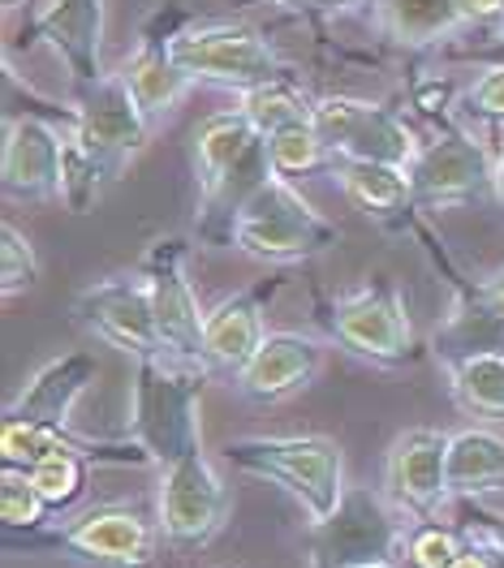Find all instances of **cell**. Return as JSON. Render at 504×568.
Instances as JSON below:
<instances>
[{
	"label": "cell",
	"mask_w": 504,
	"mask_h": 568,
	"mask_svg": "<svg viewBox=\"0 0 504 568\" xmlns=\"http://www.w3.org/2000/svg\"><path fill=\"white\" fill-rule=\"evenodd\" d=\"M31 483L39 487L48 508H70L82 491V483H87V453L78 444H70V448L43 457L39 465H31Z\"/></svg>",
	"instance_id": "30"
},
{
	"label": "cell",
	"mask_w": 504,
	"mask_h": 568,
	"mask_svg": "<svg viewBox=\"0 0 504 568\" xmlns=\"http://www.w3.org/2000/svg\"><path fill=\"white\" fill-rule=\"evenodd\" d=\"M362 4H371V0H306L302 9L315 13V18H345V13H354Z\"/></svg>",
	"instance_id": "38"
},
{
	"label": "cell",
	"mask_w": 504,
	"mask_h": 568,
	"mask_svg": "<svg viewBox=\"0 0 504 568\" xmlns=\"http://www.w3.org/2000/svg\"><path fill=\"white\" fill-rule=\"evenodd\" d=\"M414 108L419 112H427V116H435V121H444V116H453L448 108H457L453 104V87L448 82H423V87H414Z\"/></svg>",
	"instance_id": "35"
},
{
	"label": "cell",
	"mask_w": 504,
	"mask_h": 568,
	"mask_svg": "<svg viewBox=\"0 0 504 568\" xmlns=\"http://www.w3.org/2000/svg\"><path fill=\"white\" fill-rule=\"evenodd\" d=\"M341 242V229L315 212L289 178H268L233 224V246L259 263H302Z\"/></svg>",
	"instance_id": "3"
},
{
	"label": "cell",
	"mask_w": 504,
	"mask_h": 568,
	"mask_svg": "<svg viewBox=\"0 0 504 568\" xmlns=\"http://www.w3.org/2000/svg\"><path fill=\"white\" fill-rule=\"evenodd\" d=\"M311 125L320 130L324 146L332 151V164L336 160H366V164L410 169L423 151L419 134L393 108L371 104L359 95H315Z\"/></svg>",
	"instance_id": "8"
},
{
	"label": "cell",
	"mask_w": 504,
	"mask_h": 568,
	"mask_svg": "<svg viewBox=\"0 0 504 568\" xmlns=\"http://www.w3.org/2000/svg\"><path fill=\"white\" fill-rule=\"evenodd\" d=\"M432 354L444 366H457L466 357L504 354V315L483 297L478 284H470L457 293L453 311L432 332Z\"/></svg>",
	"instance_id": "21"
},
{
	"label": "cell",
	"mask_w": 504,
	"mask_h": 568,
	"mask_svg": "<svg viewBox=\"0 0 504 568\" xmlns=\"http://www.w3.org/2000/svg\"><path fill=\"white\" fill-rule=\"evenodd\" d=\"M73 112H4L0 190L13 203H48L65 190V121Z\"/></svg>",
	"instance_id": "11"
},
{
	"label": "cell",
	"mask_w": 504,
	"mask_h": 568,
	"mask_svg": "<svg viewBox=\"0 0 504 568\" xmlns=\"http://www.w3.org/2000/svg\"><path fill=\"white\" fill-rule=\"evenodd\" d=\"M36 284H39L36 246L13 224H0V293H4V302L31 293Z\"/></svg>",
	"instance_id": "32"
},
{
	"label": "cell",
	"mask_w": 504,
	"mask_h": 568,
	"mask_svg": "<svg viewBox=\"0 0 504 568\" xmlns=\"http://www.w3.org/2000/svg\"><path fill=\"white\" fill-rule=\"evenodd\" d=\"M229 521V491L208 453H185L181 462L160 465V530L178 547L212 542Z\"/></svg>",
	"instance_id": "13"
},
{
	"label": "cell",
	"mask_w": 504,
	"mask_h": 568,
	"mask_svg": "<svg viewBox=\"0 0 504 568\" xmlns=\"http://www.w3.org/2000/svg\"><path fill=\"white\" fill-rule=\"evenodd\" d=\"M100 362L91 354H61L48 366H39L36 375L22 384V392L4 405V418H27L43 426H70L73 405L82 400V392L95 384Z\"/></svg>",
	"instance_id": "20"
},
{
	"label": "cell",
	"mask_w": 504,
	"mask_h": 568,
	"mask_svg": "<svg viewBox=\"0 0 504 568\" xmlns=\"http://www.w3.org/2000/svg\"><path fill=\"white\" fill-rule=\"evenodd\" d=\"M272 4H298V9H302V4H306V0H272Z\"/></svg>",
	"instance_id": "43"
},
{
	"label": "cell",
	"mask_w": 504,
	"mask_h": 568,
	"mask_svg": "<svg viewBox=\"0 0 504 568\" xmlns=\"http://www.w3.org/2000/svg\"><path fill=\"white\" fill-rule=\"evenodd\" d=\"M466 551L462 534L444 526H419L410 534V568H453Z\"/></svg>",
	"instance_id": "33"
},
{
	"label": "cell",
	"mask_w": 504,
	"mask_h": 568,
	"mask_svg": "<svg viewBox=\"0 0 504 568\" xmlns=\"http://www.w3.org/2000/svg\"><path fill=\"white\" fill-rule=\"evenodd\" d=\"M401 547V526L389 499L371 487H345L341 504L324 521H311L306 530V551L315 568H354L396 560Z\"/></svg>",
	"instance_id": "9"
},
{
	"label": "cell",
	"mask_w": 504,
	"mask_h": 568,
	"mask_svg": "<svg viewBox=\"0 0 504 568\" xmlns=\"http://www.w3.org/2000/svg\"><path fill=\"white\" fill-rule=\"evenodd\" d=\"M238 108L251 116V125L268 139V134H276L285 125L311 121L315 95H306L298 78H281V82H268V87H254L246 95H238Z\"/></svg>",
	"instance_id": "27"
},
{
	"label": "cell",
	"mask_w": 504,
	"mask_h": 568,
	"mask_svg": "<svg viewBox=\"0 0 504 568\" xmlns=\"http://www.w3.org/2000/svg\"><path fill=\"white\" fill-rule=\"evenodd\" d=\"M224 457L254 478L285 487L306 508L311 521H324L345 496V457L341 444L327 435H246L229 439Z\"/></svg>",
	"instance_id": "2"
},
{
	"label": "cell",
	"mask_w": 504,
	"mask_h": 568,
	"mask_svg": "<svg viewBox=\"0 0 504 568\" xmlns=\"http://www.w3.org/2000/svg\"><path fill=\"white\" fill-rule=\"evenodd\" d=\"M496 39H501V48H504V18H501V27H496Z\"/></svg>",
	"instance_id": "44"
},
{
	"label": "cell",
	"mask_w": 504,
	"mask_h": 568,
	"mask_svg": "<svg viewBox=\"0 0 504 568\" xmlns=\"http://www.w3.org/2000/svg\"><path fill=\"white\" fill-rule=\"evenodd\" d=\"M332 173L341 181V190L350 194V203H359L375 220H396L414 207V190H410V169L393 164H366V160H336Z\"/></svg>",
	"instance_id": "25"
},
{
	"label": "cell",
	"mask_w": 504,
	"mask_h": 568,
	"mask_svg": "<svg viewBox=\"0 0 504 568\" xmlns=\"http://www.w3.org/2000/svg\"><path fill=\"white\" fill-rule=\"evenodd\" d=\"M453 568H496V565H492V551H483V547L466 542V551L457 556V565Z\"/></svg>",
	"instance_id": "40"
},
{
	"label": "cell",
	"mask_w": 504,
	"mask_h": 568,
	"mask_svg": "<svg viewBox=\"0 0 504 568\" xmlns=\"http://www.w3.org/2000/svg\"><path fill=\"white\" fill-rule=\"evenodd\" d=\"M203 371L181 366L169 354L134 357V400H130V444L143 462L173 465L203 448Z\"/></svg>",
	"instance_id": "1"
},
{
	"label": "cell",
	"mask_w": 504,
	"mask_h": 568,
	"mask_svg": "<svg viewBox=\"0 0 504 568\" xmlns=\"http://www.w3.org/2000/svg\"><path fill=\"white\" fill-rule=\"evenodd\" d=\"M478 288H483V297H487V302L504 315V267L501 272H492L487 281H478Z\"/></svg>",
	"instance_id": "39"
},
{
	"label": "cell",
	"mask_w": 504,
	"mask_h": 568,
	"mask_svg": "<svg viewBox=\"0 0 504 568\" xmlns=\"http://www.w3.org/2000/svg\"><path fill=\"white\" fill-rule=\"evenodd\" d=\"M22 43H48L65 65L73 82L87 87L104 78V0H48L31 22L22 27Z\"/></svg>",
	"instance_id": "15"
},
{
	"label": "cell",
	"mask_w": 504,
	"mask_h": 568,
	"mask_svg": "<svg viewBox=\"0 0 504 568\" xmlns=\"http://www.w3.org/2000/svg\"><path fill=\"white\" fill-rule=\"evenodd\" d=\"M324 371V345L315 336L302 332H268V341L259 345V354L233 375V384L251 400H285L293 392H302L315 375Z\"/></svg>",
	"instance_id": "18"
},
{
	"label": "cell",
	"mask_w": 504,
	"mask_h": 568,
	"mask_svg": "<svg viewBox=\"0 0 504 568\" xmlns=\"http://www.w3.org/2000/svg\"><path fill=\"white\" fill-rule=\"evenodd\" d=\"M173 61L194 82L246 95L254 87L293 78L285 57L246 22H185L173 36Z\"/></svg>",
	"instance_id": "4"
},
{
	"label": "cell",
	"mask_w": 504,
	"mask_h": 568,
	"mask_svg": "<svg viewBox=\"0 0 504 568\" xmlns=\"http://www.w3.org/2000/svg\"><path fill=\"white\" fill-rule=\"evenodd\" d=\"M65 130L104 169V178L121 181V173L134 164V155H143L155 125L139 104V95L130 91L125 73L112 70L87 87H78V104H73Z\"/></svg>",
	"instance_id": "5"
},
{
	"label": "cell",
	"mask_w": 504,
	"mask_h": 568,
	"mask_svg": "<svg viewBox=\"0 0 504 568\" xmlns=\"http://www.w3.org/2000/svg\"><path fill=\"white\" fill-rule=\"evenodd\" d=\"M371 27L393 48L423 52L457 36L466 18L457 0H371Z\"/></svg>",
	"instance_id": "22"
},
{
	"label": "cell",
	"mask_w": 504,
	"mask_h": 568,
	"mask_svg": "<svg viewBox=\"0 0 504 568\" xmlns=\"http://www.w3.org/2000/svg\"><path fill=\"white\" fill-rule=\"evenodd\" d=\"M254 139H259V130H254L251 116H246L242 108H229V112L208 116V121L194 130V142H190V160H194L199 194L216 190L220 178L251 151Z\"/></svg>",
	"instance_id": "23"
},
{
	"label": "cell",
	"mask_w": 504,
	"mask_h": 568,
	"mask_svg": "<svg viewBox=\"0 0 504 568\" xmlns=\"http://www.w3.org/2000/svg\"><path fill=\"white\" fill-rule=\"evenodd\" d=\"M448 371V388L457 396V405L474 414V418H487V423H501L504 418V354H483L466 357L457 366H444Z\"/></svg>",
	"instance_id": "26"
},
{
	"label": "cell",
	"mask_w": 504,
	"mask_h": 568,
	"mask_svg": "<svg viewBox=\"0 0 504 568\" xmlns=\"http://www.w3.org/2000/svg\"><path fill=\"white\" fill-rule=\"evenodd\" d=\"M410 190H414V207L496 199V160L457 116H444L440 134L423 142L419 160L410 164Z\"/></svg>",
	"instance_id": "10"
},
{
	"label": "cell",
	"mask_w": 504,
	"mask_h": 568,
	"mask_svg": "<svg viewBox=\"0 0 504 568\" xmlns=\"http://www.w3.org/2000/svg\"><path fill=\"white\" fill-rule=\"evenodd\" d=\"M354 568H396V560H380V565H354Z\"/></svg>",
	"instance_id": "42"
},
{
	"label": "cell",
	"mask_w": 504,
	"mask_h": 568,
	"mask_svg": "<svg viewBox=\"0 0 504 568\" xmlns=\"http://www.w3.org/2000/svg\"><path fill=\"white\" fill-rule=\"evenodd\" d=\"M496 199L504 203V146H501V160H496Z\"/></svg>",
	"instance_id": "41"
},
{
	"label": "cell",
	"mask_w": 504,
	"mask_h": 568,
	"mask_svg": "<svg viewBox=\"0 0 504 568\" xmlns=\"http://www.w3.org/2000/svg\"><path fill=\"white\" fill-rule=\"evenodd\" d=\"M4 547L22 551H73L82 560L112 568H143L155 551V534L134 508H91L82 517H70L61 526L39 530H4Z\"/></svg>",
	"instance_id": "7"
},
{
	"label": "cell",
	"mask_w": 504,
	"mask_h": 568,
	"mask_svg": "<svg viewBox=\"0 0 504 568\" xmlns=\"http://www.w3.org/2000/svg\"><path fill=\"white\" fill-rule=\"evenodd\" d=\"M147 288H151V311H155V327H160V345L164 354L181 362V366H194V371H212L208 357H203V323L208 311L199 306L194 288L185 281V242L181 237H160L151 242L143 254Z\"/></svg>",
	"instance_id": "12"
},
{
	"label": "cell",
	"mask_w": 504,
	"mask_h": 568,
	"mask_svg": "<svg viewBox=\"0 0 504 568\" xmlns=\"http://www.w3.org/2000/svg\"><path fill=\"white\" fill-rule=\"evenodd\" d=\"M504 491V439L496 430L470 426L448 439V496Z\"/></svg>",
	"instance_id": "24"
},
{
	"label": "cell",
	"mask_w": 504,
	"mask_h": 568,
	"mask_svg": "<svg viewBox=\"0 0 504 568\" xmlns=\"http://www.w3.org/2000/svg\"><path fill=\"white\" fill-rule=\"evenodd\" d=\"M268 155H272V169H276L281 178H306V173L332 164V151L324 146L320 130H315L311 121L285 125V130L268 134Z\"/></svg>",
	"instance_id": "28"
},
{
	"label": "cell",
	"mask_w": 504,
	"mask_h": 568,
	"mask_svg": "<svg viewBox=\"0 0 504 568\" xmlns=\"http://www.w3.org/2000/svg\"><path fill=\"white\" fill-rule=\"evenodd\" d=\"M73 439L61 426H43L27 423V418H4L0 423V465H18V469H31L43 457L70 448Z\"/></svg>",
	"instance_id": "29"
},
{
	"label": "cell",
	"mask_w": 504,
	"mask_h": 568,
	"mask_svg": "<svg viewBox=\"0 0 504 568\" xmlns=\"http://www.w3.org/2000/svg\"><path fill=\"white\" fill-rule=\"evenodd\" d=\"M448 439L453 435L432 430V426H414L393 439L389 465H384V487L401 513H414L427 521L448 499Z\"/></svg>",
	"instance_id": "17"
},
{
	"label": "cell",
	"mask_w": 504,
	"mask_h": 568,
	"mask_svg": "<svg viewBox=\"0 0 504 568\" xmlns=\"http://www.w3.org/2000/svg\"><path fill=\"white\" fill-rule=\"evenodd\" d=\"M73 320H78V327H87L95 341H104L121 354H164L143 272L139 276H109V281H95L91 288H82L73 297Z\"/></svg>",
	"instance_id": "14"
},
{
	"label": "cell",
	"mask_w": 504,
	"mask_h": 568,
	"mask_svg": "<svg viewBox=\"0 0 504 568\" xmlns=\"http://www.w3.org/2000/svg\"><path fill=\"white\" fill-rule=\"evenodd\" d=\"M457 108H462V116L501 121L504 125V61H496V65H487V70L478 73L466 91H462Z\"/></svg>",
	"instance_id": "34"
},
{
	"label": "cell",
	"mask_w": 504,
	"mask_h": 568,
	"mask_svg": "<svg viewBox=\"0 0 504 568\" xmlns=\"http://www.w3.org/2000/svg\"><path fill=\"white\" fill-rule=\"evenodd\" d=\"M457 4H462L466 27H501L504 0H457Z\"/></svg>",
	"instance_id": "37"
},
{
	"label": "cell",
	"mask_w": 504,
	"mask_h": 568,
	"mask_svg": "<svg viewBox=\"0 0 504 568\" xmlns=\"http://www.w3.org/2000/svg\"><path fill=\"white\" fill-rule=\"evenodd\" d=\"M13 4H18V0H4V9H13Z\"/></svg>",
	"instance_id": "45"
},
{
	"label": "cell",
	"mask_w": 504,
	"mask_h": 568,
	"mask_svg": "<svg viewBox=\"0 0 504 568\" xmlns=\"http://www.w3.org/2000/svg\"><path fill=\"white\" fill-rule=\"evenodd\" d=\"M185 22L190 18L181 9H173V4H164L160 13H151V22H147L143 36H139L134 57L121 65L130 91L139 95L143 112L151 116V125H160L190 95V87H194V78L173 61V36H178V27H185Z\"/></svg>",
	"instance_id": "16"
},
{
	"label": "cell",
	"mask_w": 504,
	"mask_h": 568,
	"mask_svg": "<svg viewBox=\"0 0 504 568\" xmlns=\"http://www.w3.org/2000/svg\"><path fill=\"white\" fill-rule=\"evenodd\" d=\"M462 534H466V542H474V547H483V551H492V556H501L504 560V521L501 517H474Z\"/></svg>",
	"instance_id": "36"
},
{
	"label": "cell",
	"mask_w": 504,
	"mask_h": 568,
	"mask_svg": "<svg viewBox=\"0 0 504 568\" xmlns=\"http://www.w3.org/2000/svg\"><path fill=\"white\" fill-rule=\"evenodd\" d=\"M324 323L327 336L341 349L366 362L401 366L414 357V323L405 315V302L389 276H375L350 293H336L324 306Z\"/></svg>",
	"instance_id": "6"
},
{
	"label": "cell",
	"mask_w": 504,
	"mask_h": 568,
	"mask_svg": "<svg viewBox=\"0 0 504 568\" xmlns=\"http://www.w3.org/2000/svg\"><path fill=\"white\" fill-rule=\"evenodd\" d=\"M268 297L272 288L268 284H254V288H242L233 297H224L220 306L208 311V323H203V357L212 371H229L238 375L254 354L259 345L268 341Z\"/></svg>",
	"instance_id": "19"
},
{
	"label": "cell",
	"mask_w": 504,
	"mask_h": 568,
	"mask_svg": "<svg viewBox=\"0 0 504 568\" xmlns=\"http://www.w3.org/2000/svg\"><path fill=\"white\" fill-rule=\"evenodd\" d=\"M48 504L39 496V487L31 483V469L4 465L0 469V521L4 530H39L48 526Z\"/></svg>",
	"instance_id": "31"
}]
</instances>
